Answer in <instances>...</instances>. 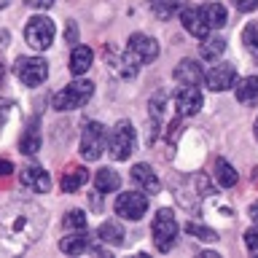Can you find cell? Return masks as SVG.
Segmentation results:
<instances>
[{
    "instance_id": "obj_1",
    "label": "cell",
    "mask_w": 258,
    "mask_h": 258,
    "mask_svg": "<svg viewBox=\"0 0 258 258\" xmlns=\"http://www.w3.org/2000/svg\"><path fill=\"white\" fill-rule=\"evenodd\" d=\"M48 226L46 210L35 202H11L0 210V258L30 250Z\"/></svg>"
},
{
    "instance_id": "obj_2",
    "label": "cell",
    "mask_w": 258,
    "mask_h": 258,
    "mask_svg": "<svg viewBox=\"0 0 258 258\" xmlns=\"http://www.w3.org/2000/svg\"><path fill=\"white\" fill-rule=\"evenodd\" d=\"M92 94H94V84L92 81H73V84H68L64 89H59L54 97H51V105H54V110H78V108H84V105L92 100Z\"/></svg>"
},
{
    "instance_id": "obj_3",
    "label": "cell",
    "mask_w": 258,
    "mask_h": 258,
    "mask_svg": "<svg viewBox=\"0 0 258 258\" xmlns=\"http://www.w3.org/2000/svg\"><path fill=\"white\" fill-rule=\"evenodd\" d=\"M135 145H137V135H135L132 121L121 118L118 124L113 126L110 137H108V153H110V159L113 161H126L129 156H132Z\"/></svg>"
},
{
    "instance_id": "obj_4",
    "label": "cell",
    "mask_w": 258,
    "mask_h": 258,
    "mask_svg": "<svg viewBox=\"0 0 258 258\" xmlns=\"http://www.w3.org/2000/svg\"><path fill=\"white\" fill-rule=\"evenodd\" d=\"M177 221H175V213L172 210H159L156 218H153V226H151V234H153V245H156V250H161V253H169V250L175 247L177 242Z\"/></svg>"
},
{
    "instance_id": "obj_5",
    "label": "cell",
    "mask_w": 258,
    "mask_h": 258,
    "mask_svg": "<svg viewBox=\"0 0 258 258\" xmlns=\"http://www.w3.org/2000/svg\"><path fill=\"white\" fill-rule=\"evenodd\" d=\"M54 35H56V27L48 16H32L24 24V40H27L30 48L35 51H46L48 46L54 43Z\"/></svg>"
},
{
    "instance_id": "obj_6",
    "label": "cell",
    "mask_w": 258,
    "mask_h": 258,
    "mask_svg": "<svg viewBox=\"0 0 258 258\" xmlns=\"http://www.w3.org/2000/svg\"><path fill=\"white\" fill-rule=\"evenodd\" d=\"M105 151H108V132L100 121H89L81 135V156L86 161H97Z\"/></svg>"
},
{
    "instance_id": "obj_7",
    "label": "cell",
    "mask_w": 258,
    "mask_h": 258,
    "mask_svg": "<svg viewBox=\"0 0 258 258\" xmlns=\"http://www.w3.org/2000/svg\"><path fill=\"white\" fill-rule=\"evenodd\" d=\"M14 70L24 86H40L48 78V64L40 56H22V59H16Z\"/></svg>"
},
{
    "instance_id": "obj_8",
    "label": "cell",
    "mask_w": 258,
    "mask_h": 258,
    "mask_svg": "<svg viewBox=\"0 0 258 258\" xmlns=\"http://www.w3.org/2000/svg\"><path fill=\"white\" fill-rule=\"evenodd\" d=\"M116 215L124 218V221H140V218L148 213V197L145 191H126V194H118L116 199Z\"/></svg>"
},
{
    "instance_id": "obj_9",
    "label": "cell",
    "mask_w": 258,
    "mask_h": 258,
    "mask_svg": "<svg viewBox=\"0 0 258 258\" xmlns=\"http://www.w3.org/2000/svg\"><path fill=\"white\" fill-rule=\"evenodd\" d=\"M205 84L213 92H229V89L237 84V68L229 62H218L205 73Z\"/></svg>"
},
{
    "instance_id": "obj_10",
    "label": "cell",
    "mask_w": 258,
    "mask_h": 258,
    "mask_svg": "<svg viewBox=\"0 0 258 258\" xmlns=\"http://www.w3.org/2000/svg\"><path fill=\"white\" fill-rule=\"evenodd\" d=\"M202 105H205V97H202L199 86H183L175 94V116H180V118L197 116L202 110Z\"/></svg>"
},
{
    "instance_id": "obj_11",
    "label": "cell",
    "mask_w": 258,
    "mask_h": 258,
    "mask_svg": "<svg viewBox=\"0 0 258 258\" xmlns=\"http://www.w3.org/2000/svg\"><path fill=\"white\" fill-rule=\"evenodd\" d=\"M126 51L132 54L140 64H145V62H153L159 56V43H156V38L135 32V35H129V40H126Z\"/></svg>"
},
{
    "instance_id": "obj_12",
    "label": "cell",
    "mask_w": 258,
    "mask_h": 258,
    "mask_svg": "<svg viewBox=\"0 0 258 258\" xmlns=\"http://www.w3.org/2000/svg\"><path fill=\"white\" fill-rule=\"evenodd\" d=\"M180 22H183V27L185 32H191L194 38H199V40H205L210 35V24L205 19V14H202V8H183L180 11Z\"/></svg>"
},
{
    "instance_id": "obj_13",
    "label": "cell",
    "mask_w": 258,
    "mask_h": 258,
    "mask_svg": "<svg viewBox=\"0 0 258 258\" xmlns=\"http://www.w3.org/2000/svg\"><path fill=\"white\" fill-rule=\"evenodd\" d=\"M22 185L32 194H48V188H51V177H48V172L43 167L32 164L27 169H22Z\"/></svg>"
},
{
    "instance_id": "obj_14",
    "label": "cell",
    "mask_w": 258,
    "mask_h": 258,
    "mask_svg": "<svg viewBox=\"0 0 258 258\" xmlns=\"http://www.w3.org/2000/svg\"><path fill=\"white\" fill-rule=\"evenodd\" d=\"M59 250L68 255H86V253H94V255H102L105 250L97 247L89 237H84V234H76V237H64L59 239Z\"/></svg>"
},
{
    "instance_id": "obj_15",
    "label": "cell",
    "mask_w": 258,
    "mask_h": 258,
    "mask_svg": "<svg viewBox=\"0 0 258 258\" xmlns=\"http://www.w3.org/2000/svg\"><path fill=\"white\" fill-rule=\"evenodd\" d=\"M132 180L140 185V191H145V194H159V188H161L159 175L153 172L151 164H143V161L132 167Z\"/></svg>"
},
{
    "instance_id": "obj_16",
    "label": "cell",
    "mask_w": 258,
    "mask_h": 258,
    "mask_svg": "<svg viewBox=\"0 0 258 258\" xmlns=\"http://www.w3.org/2000/svg\"><path fill=\"white\" fill-rule=\"evenodd\" d=\"M172 76H175L177 84H183V86H199L202 81H205V73H202V68H199L197 59H183V62L175 68Z\"/></svg>"
},
{
    "instance_id": "obj_17",
    "label": "cell",
    "mask_w": 258,
    "mask_h": 258,
    "mask_svg": "<svg viewBox=\"0 0 258 258\" xmlns=\"http://www.w3.org/2000/svg\"><path fill=\"white\" fill-rule=\"evenodd\" d=\"M19 151L22 153H38L40 151V129H38V118H30L27 126H24V132L19 137Z\"/></svg>"
},
{
    "instance_id": "obj_18",
    "label": "cell",
    "mask_w": 258,
    "mask_h": 258,
    "mask_svg": "<svg viewBox=\"0 0 258 258\" xmlns=\"http://www.w3.org/2000/svg\"><path fill=\"white\" fill-rule=\"evenodd\" d=\"M234 97H237V102L242 105H255L258 102V76H247L242 78L239 84H234Z\"/></svg>"
},
{
    "instance_id": "obj_19",
    "label": "cell",
    "mask_w": 258,
    "mask_h": 258,
    "mask_svg": "<svg viewBox=\"0 0 258 258\" xmlns=\"http://www.w3.org/2000/svg\"><path fill=\"white\" fill-rule=\"evenodd\" d=\"M92 59H94L92 48L89 46H76L73 54H70V73L73 76H84V73L92 68Z\"/></svg>"
},
{
    "instance_id": "obj_20",
    "label": "cell",
    "mask_w": 258,
    "mask_h": 258,
    "mask_svg": "<svg viewBox=\"0 0 258 258\" xmlns=\"http://www.w3.org/2000/svg\"><path fill=\"white\" fill-rule=\"evenodd\" d=\"M97 237H100L105 245H113V247H118V245H124V229H121V223L118 221H105L100 223V229H97Z\"/></svg>"
},
{
    "instance_id": "obj_21",
    "label": "cell",
    "mask_w": 258,
    "mask_h": 258,
    "mask_svg": "<svg viewBox=\"0 0 258 258\" xmlns=\"http://www.w3.org/2000/svg\"><path fill=\"white\" fill-rule=\"evenodd\" d=\"M118 185H121L118 172H113L110 167L97 169V175H94V188L100 191V194H113V191H118Z\"/></svg>"
},
{
    "instance_id": "obj_22",
    "label": "cell",
    "mask_w": 258,
    "mask_h": 258,
    "mask_svg": "<svg viewBox=\"0 0 258 258\" xmlns=\"http://www.w3.org/2000/svg\"><path fill=\"white\" fill-rule=\"evenodd\" d=\"M215 177L223 188H234V185L239 183V172L226 159H215Z\"/></svg>"
},
{
    "instance_id": "obj_23",
    "label": "cell",
    "mask_w": 258,
    "mask_h": 258,
    "mask_svg": "<svg viewBox=\"0 0 258 258\" xmlns=\"http://www.w3.org/2000/svg\"><path fill=\"white\" fill-rule=\"evenodd\" d=\"M202 14H205V19L207 24L213 30H221L226 22H229V14H226V6L221 3H207V6H202Z\"/></svg>"
},
{
    "instance_id": "obj_24",
    "label": "cell",
    "mask_w": 258,
    "mask_h": 258,
    "mask_svg": "<svg viewBox=\"0 0 258 258\" xmlns=\"http://www.w3.org/2000/svg\"><path fill=\"white\" fill-rule=\"evenodd\" d=\"M86 180H89V172H86V169H84V167H73L70 172L62 175V191H64V194H73V191H78Z\"/></svg>"
},
{
    "instance_id": "obj_25",
    "label": "cell",
    "mask_w": 258,
    "mask_h": 258,
    "mask_svg": "<svg viewBox=\"0 0 258 258\" xmlns=\"http://www.w3.org/2000/svg\"><path fill=\"white\" fill-rule=\"evenodd\" d=\"M185 0H151V11L159 19H172L175 11H183Z\"/></svg>"
},
{
    "instance_id": "obj_26",
    "label": "cell",
    "mask_w": 258,
    "mask_h": 258,
    "mask_svg": "<svg viewBox=\"0 0 258 258\" xmlns=\"http://www.w3.org/2000/svg\"><path fill=\"white\" fill-rule=\"evenodd\" d=\"M242 43H245L250 59L258 64V24H255V22H250L247 27L242 30Z\"/></svg>"
},
{
    "instance_id": "obj_27",
    "label": "cell",
    "mask_w": 258,
    "mask_h": 258,
    "mask_svg": "<svg viewBox=\"0 0 258 258\" xmlns=\"http://www.w3.org/2000/svg\"><path fill=\"white\" fill-rule=\"evenodd\" d=\"M226 51V40L223 38H205V43H202V56L205 59H210V62H215L218 56H221Z\"/></svg>"
},
{
    "instance_id": "obj_28",
    "label": "cell",
    "mask_w": 258,
    "mask_h": 258,
    "mask_svg": "<svg viewBox=\"0 0 258 258\" xmlns=\"http://www.w3.org/2000/svg\"><path fill=\"white\" fill-rule=\"evenodd\" d=\"M185 231L191 234V237H197L199 242H218V231L213 229H207V226H202V223H185Z\"/></svg>"
},
{
    "instance_id": "obj_29",
    "label": "cell",
    "mask_w": 258,
    "mask_h": 258,
    "mask_svg": "<svg viewBox=\"0 0 258 258\" xmlns=\"http://www.w3.org/2000/svg\"><path fill=\"white\" fill-rule=\"evenodd\" d=\"M64 229H78V231H84L86 229V223H89V218L84 210H70V213H64Z\"/></svg>"
},
{
    "instance_id": "obj_30",
    "label": "cell",
    "mask_w": 258,
    "mask_h": 258,
    "mask_svg": "<svg viewBox=\"0 0 258 258\" xmlns=\"http://www.w3.org/2000/svg\"><path fill=\"white\" fill-rule=\"evenodd\" d=\"M245 245L250 250V255H258V226L245 231Z\"/></svg>"
},
{
    "instance_id": "obj_31",
    "label": "cell",
    "mask_w": 258,
    "mask_h": 258,
    "mask_svg": "<svg viewBox=\"0 0 258 258\" xmlns=\"http://www.w3.org/2000/svg\"><path fill=\"white\" fill-rule=\"evenodd\" d=\"M180 129H183V124H180V116H177V118H172V124H169L167 140H169V143H175L177 137H180Z\"/></svg>"
},
{
    "instance_id": "obj_32",
    "label": "cell",
    "mask_w": 258,
    "mask_h": 258,
    "mask_svg": "<svg viewBox=\"0 0 258 258\" xmlns=\"http://www.w3.org/2000/svg\"><path fill=\"white\" fill-rule=\"evenodd\" d=\"M24 6L35 8V11H48L54 6V0H24Z\"/></svg>"
},
{
    "instance_id": "obj_33",
    "label": "cell",
    "mask_w": 258,
    "mask_h": 258,
    "mask_svg": "<svg viewBox=\"0 0 258 258\" xmlns=\"http://www.w3.org/2000/svg\"><path fill=\"white\" fill-rule=\"evenodd\" d=\"M11 110H14V102L8 100V102H0V129H3V124L8 121V116H11Z\"/></svg>"
},
{
    "instance_id": "obj_34",
    "label": "cell",
    "mask_w": 258,
    "mask_h": 258,
    "mask_svg": "<svg viewBox=\"0 0 258 258\" xmlns=\"http://www.w3.org/2000/svg\"><path fill=\"white\" fill-rule=\"evenodd\" d=\"M258 6V0H237V8H239V11H253V8Z\"/></svg>"
},
{
    "instance_id": "obj_35",
    "label": "cell",
    "mask_w": 258,
    "mask_h": 258,
    "mask_svg": "<svg viewBox=\"0 0 258 258\" xmlns=\"http://www.w3.org/2000/svg\"><path fill=\"white\" fill-rule=\"evenodd\" d=\"M11 172H14V164H11L8 159H0V175H3V177H8Z\"/></svg>"
},
{
    "instance_id": "obj_36",
    "label": "cell",
    "mask_w": 258,
    "mask_h": 258,
    "mask_svg": "<svg viewBox=\"0 0 258 258\" xmlns=\"http://www.w3.org/2000/svg\"><path fill=\"white\" fill-rule=\"evenodd\" d=\"M247 215H250V221H253L255 226H258V199L250 205V210H247Z\"/></svg>"
},
{
    "instance_id": "obj_37",
    "label": "cell",
    "mask_w": 258,
    "mask_h": 258,
    "mask_svg": "<svg viewBox=\"0 0 258 258\" xmlns=\"http://www.w3.org/2000/svg\"><path fill=\"white\" fill-rule=\"evenodd\" d=\"M64 40H70V43H76V24L70 22V27L64 30Z\"/></svg>"
},
{
    "instance_id": "obj_38",
    "label": "cell",
    "mask_w": 258,
    "mask_h": 258,
    "mask_svg": "<svg viewBox=\"0 0 258 258\" xmlns=\"http://www.w3.org/2000/svg\"><path fill=\"white\" fill-rule=\"evenodd\" d=\"M3 81H6V68L0 64V86H3Z\"/></svg>"
},
{
    "instance_id": "obj_39",
    "label": "cell",
    "mask_w": 258,
    "mask_h": 258,
    "mask_svg": "<svg viewBox=\"0 0 258 258\" xmlns=\"http://www.w3.org/2000/svg\"><path fill=\"white\" fill-rule=\"evenodd\" d=\"M8 3H11V0H0V11H3V8H6Z\"/></svg>"
},
{
    "instance_id": "obj_40",
    "label": "cell",
    "mask_w": 258,
    "mask_h": 258,
    "mask_svg": "<svg viewBox=\"0 0 258 258\" xmlns=\"http://www.w3.org/2000/svg\"><path fill=\"white\" fill-rule=\"evenodd\" d=\"M255 140H258V118H255Z\"/></svg>"
}]
</instances>
